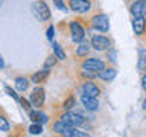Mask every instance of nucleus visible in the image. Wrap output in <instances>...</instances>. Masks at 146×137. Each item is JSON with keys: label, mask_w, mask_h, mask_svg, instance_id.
I'll use <instances>...</instances> for the list:
<instances>
[{"label": "nucleus", "mask_w": 146, "mask_h": 137, "mask_svg": "<svg viewBox=\"0 0 146 137\" xmlns=\"http://www.w3.org/2000/svg\"><path fill=\"white\" fill-rule=\"evenodd\" d=\"M131 14L134 17H145L146 15V0H137L131 5Z\"/></svg>", "instance_id": "obj_11"}, {"label": "nucleus", "mask_w": 146, "mask_h": 137, "mask_svg": "<svg viewBox=\"0 0 146 137\" xmlns=\"http://www.w3.org/2000/svg\"><path fill=\"white\" fill-rule=\"evenodd\" d=\"M68 8L75 12H87L91 8L90 0H68Z\"/></svg>", "instance_id": "obj_7"}, {"label": "nucleus", "mask_w": 146, "mask_h": 137, "mask_svg": "<svg viewBox=\"0 0 146 137\" xmlns=\"http://www.w3.org/2000/svg\"><path fill=\"white\" fill-rule=\"evenodd\" d=\"M0 131H3V132L9 131V122L5 119V116H2V114H0Z\"/></svg>", "instance_id": "obj_22"}, {"label": "nucleus", "mask_w": 146, "mask_h": 137, "mask_svg": "<svg viewBox=\"0 0 146 137\" xmlns=\"http://www.w3.org/2000/svg\"><path fill=\"white\" fill-rule=\"evenodd\" d=\"M88 52H90V44L87 43V41H84L82 40L81 43H79V46H78V50H76V55L78 57H85V55H88Z\"/></svg>", "instance_id": "obj_18"}, {"label": "nucleus", "mask_w": 146, "mask_h": 137, "mask_svg": "<svg viewBox=\"0 0 146 137\" xmlns=\"http://www.w3.org/2000/svg\"><path fill=\"white\" fill-rule=\"evenodd\" d=\"M5 67V59H3V57L0 55V68H3Z\"/></svg>", "instance_id": "obj_32"}, {"label": "nucleus", "mask_w": 146, "mask_h": 137, "mask_svg": "<svg viewBox=\"0 0 146 137\" xmlns=\"http://www.w3.org/2000/svg\"><path fill=\"white\" fill-rule=\"evenodd\" d=\"M5 90H6V93L9 94V96H11V98H14V99H15V100H18V99H20V96H18L17 93H15V91H14L12 88H11V87H5Z\"/></svg>", "instance_id": "obj_27"}, {"label": "nucleus", "mask_w": 146, "mask_h": 137, "mask_svg": "<svg viewBox=\"0 0 146 137\" xmlns=\"http://www.w3.org/2000/svg\"><path fill=\"white\" fill-rule=\"evenodd\" d=\"M81 102H82V105H84V108L88 110V111H94V110L99 108V100H98V98H94V96L82 94L81 96Z\"/></svg>", "instance_id": "obj_9"}, {"label": "nucleus", "mask_w": 146, "mask_h": 137, "mask_svg": "<svg viewBox=\"0 0 146 137\" xmlns=\"http://www.w3.org/2000/svg\"><path fill=\"white\" fill-rule=\"evenodd\" d=\"M29 132H31L32 136L41 134V132H43V126H41V123H35V122H34V125L29 126Z\"/></svg>", "instance_id": "obj_21"}, {"label": "nucleus", "mask_w": 146, "mask_h": 137, "mask_svg": "<svg viewBox=\"0 0 146 137\" xmlns=\"http://www.w3.org/2000/svg\"><path fill=\"white\" fill-rule=\"evenodd\" d=\"M29 119L35 123H46L47 122V116L40 111H29Z\"/></svg>", "instance_id": "obj_16"}, {"label": "nucleus", "mask_w": 146, "mask_h": 137, "mask_svg": "<svg viewBox=\"0 0 146 137\" xmlns=\"http://www.w3.org/2000/svg\"><path fill=\"white\" fill-rule=\"evenodd\" d=\"M2 3H3V0H0V6H2Z\"/></svg>", "instance_id": "obj_34"}, {"label": "nucleus", "mask_w": 146, "mask_h": 137, "mask_svg": "<svg viewBox=\"0 0 146 137\" xmlns=\"http://www.w3.org/2000/svg\"><path fill=\"white\" fill-rule=\"evenodd\" d=\"M90 46H93V49L98 50V52H104V50H108L111 47V41L104 35H94L93 38H91Z\"/></svg>", "instance_id": "obj_4"}, {"label": "nucleus", "mask_w": 146, "mask_h": 137, "mask_svg": "<svg viewBox=\"0 0 146 137\" xmlns=\"http://www.w3.org/2000/svg\"><path fill=\"white\" fill-rule=\"evenodd\" d=\"M81 90H82V94H87V96H94V98H98L99 93H100V88H99V87L94 84V82H91V81H85L84 84H82Z\"/></svg>", "instance_id": "obj_10"}, {"label": "nucleus", "mask_w": 146, "mask_h": 137, "mask_svg": "<svg viewBox=\"0 0 146 137\" xmlns=\"http://www.w3.org/2000/svg\"><path fill=\"white\" fill-rule=\"evenodd\" d=\"M70 128V125H67L66 122H62L61 119L59 120H56L53 123V126H52V131L53 132H56V134H61V136H66V132H67V130Z\"/></svg>", "instance_id": "obj_15"}, {"label": "nucleus", "mask_w": 146, "mask_h": 137, "mask_svg": "<svg viewBox=\"0 0 146 137\" xmlns=\"http://www.w3.org/2000/svg\"><path fill=\"white\" fill-rule=\"evenodd\" d=\"M91 26L99 32H108L110 29V18L107 14H98L91 18Z\"/></svg>", "instance_id": "obj_2"}, {"label": "nucleus", "mask_w": 146, "mask_h": 137, "mask_svg": "<svg viewBox=\"0 0 146 137\" xmlns=\"http://www.w3.org/2000/svg\"><path fill=\"white\" fill-rule=\"evenodd\" d=\"M66 136H67V137H87L88 134H87V132H84V131H79V130H76L75 126H70V128L67 130Z\"/></svg>", "instance_id": "obj_19"}, {"label": "nucleus", "mask_w": 146, "mask_h": 137, "mask_svg": "<svg viewBox=\"0 0 146 137\" xmlns=\"http://www.w3.org/2000/svg\"><path fill=\"white\" fill-rule=\"evenodd\" d=\"M116 75H117V70H116V68H113V67L102 68V70L98 73V76L100 78V79H102V81H107V82L113 81L114 78H116Z\"/></svg>", "instance_id": "obj_14"}, {"label": "nucleus", "mask_w": 146, "mask_h": 137, "mask_svg": "<svg viewBox=\"0 0 146 137\" xmlns=\"http://www.w3.org/2000/svg\"><path fill=\"white\" fill-rule=\"evenodd\" d=\"M61 120L66 122L67 125H70V126H79V125H82V123L85 122V119H84V116H82V114L73 113V111H70V110H68L67 113H64L62 116H61Z\"/></svg>", "instance_id": "obj_3"}, {"label": "nucleus", "mask_w": 146, "mask_h": 137, "mask_svg": "<svg viewBox=\"0 0 146 137\" xmlns=\"http://www.w3.org/2000/svg\"><path fill=\"white\" fill-rule=\"evenodd\" d=\"M139 70H146V57L141 55L139 59Z\"/></svg>", "instance_id": "obj_28"}, {"label": "nucleus", "mask_w": 146, "mask_h": 137, "mask_svg": "<svg viewBox=\"0 0 146 137\" xmlns=\"http://www.w3.org/2000/svg\"><path fill=\"white\" fill-rule=\"evenodd\" d=\"M46 37H47L49 41L53 40V26H52V25H50V26L47 27V31H46Z\"/></svg>", "instance_id": "obj_30"}, {"label": "nucleus", "mask_w": 146, "mask_h": 137, "mask_svg": "<svg viewBox=\"0 0 146 137\" xmlns=\"http://www.w3.org/2000/svg\"><path fill=\"white\" fill-rule=\"evenodd\" d=\"M53 3H55V6H56L58 9H61V11H67V8H66V5H64L62 0H53Z\"/></svg>", "instance_id": "obj_29"}, {"label": "nucleus", "mask_w": 146, "mask_h": 137, "mask_svg": "<svg viewBox=\"0 0 146 137\" xmlns=\"http://www.w3.org/2000/svg\"><path fill=\"white\" fill-rule=\"evenodd\" d=\"M141 87H143V90L146 91V75L141 78Z\"/></svg>", "instance_id": "obj_31"}, {"label": "nucleus", "mask_w": 146, "mask_h": 137, "mask_svg": "<svg viewBox=\"0 0 146 137\" xmlns=\"http://www.w3.org/2000/svg\"><path fill=\"white\" fill-rule=\"evenodd\" d=\"M132 29L135 35H143L146 29V18L145 17H134L132 18Z\"/></svg>", "instance_id": "obj_12"}, {"label": "nucleus", "mask_w": 146, "mask_h": 137, "mask_svg": "<svg viewBox=\"0 0 146 137\" xmlns=\"http://www.w3.org/2000/svg\"><path fill=\"white\" fill-rule=\"evenodd\" d=\"M53 52H55V57H56L58 59H61V61L66 59V53H64V50L61 49V46H59L58 43H53Z\"/></svg>", "instance_id": "obj_20"}, {"label": "nucleus", "mask_w": 146, "mask_h": 137, "mask_svg": "<svg viewBox=\"0 0 146 137\" xmlns=\"http://www.w3.org/2000/svg\"><path fill=\"white\" fill-rule=\"evenodd\" d=\"M49 75H50V68L44 67L43 70H40V72H36L32 75V82H35V84H43V82H46V79L49 78Z\"/></svg>", "instance_id": "obj_13"}, {"label": "nucleus", "mask_w": 146, "mask_h": 137, "mask_svg": "<svg viewBox=\"0 0 146 137\" xmlns=\"http://www.w3.org/2000/svg\"><path fill=\"white\" fill-rule=\"evenodd\" d=\"M70 32H72V40L75 43H81L85 37V31L78 21H72L70 23Z\"/></svg>", "instance_id": "obj_8"}, {"label": "nucleus", "mask_w": 146, "mask_h": 137, "mask_svg": "<svg viewBox=\"0 0 146 137\" xmlns=\"http://www.w3.org/2000/svg\"><path fill=\"white\" fill-rule=\"evenodd\" d=\"M82 68L99 73L102 68H105V63L99 58H88V59H85V61L82 63Z\"/></svg>", "instance_id": "obj_6"}, {"label": "nucleus", "mask_w": 146, "mask_h": 137, "mask_svg": "<svg viewBox=\"0 0 146 137\" xmlns=\"http://www.w3.org/2000/svg\"><path fill=\"white\" fill-rule=\"evenodd\" d=\"M18 102L21 104L23 110H26V111H31V100H27V99H25V98H20V99H18Z\"/></svg>", "instance_id": "obj_25"}, {"label": "nucleus", "mask_w": 146, "mask_h": 137, "mask_svg": "<svg viewBox=\"0 0 146 137\" xmlns=\"http://www.w3.org/2000/svg\"><path fill=\"white\" fill-rule=\"evenodd\" d=\"M29 100H31V104L34 105V107H36V108L43 107V104L46 100L44 88H41V87L34 88V90H32V93H31V96H29Z\"/></svg>", "instance_id": "obj_5"}, {"label": "nucleus", "mask_w": 146, "mask_h": 137, "mask_svg": "<svg viewBox=\"0 0 146 137\" xmlns=\"http://www.w3.org/2000/svg\"><path fill=\"white\" fill-rule=\"evenodd\" d=\"M143 108L146 110V99H145V102H143Z\"/></svg>", "instance_id": "obj_33"}, {"label": "nucleus", "mask_w": 146, "mask_h": 137, "mask_svg": "<svg viewBox=\"0 0 146 137\" xmlns=\"http://www.w3.org/2000/svg\"><path fill=\"white\" fill-rule=\"evenodd\" d=\"M81 76H82V78H87V79H93V78L98 76V73H96V72H91V70H85V68H84V70L81 72Z\"/></svg>", "instance_id": "obj_24"}, {"label": "nucleus", "mask_w": 146, "mask_h": 137, "mask_svg": "<svg viewBox=\"0 0 146 137\" xmlns=\"http://www.w3.org/2000/svg\"><path fill=\"white\" fill-rule=\"evenodd\" d=\"M15 88L18 91H26L27 88H29V81H27L26 78H23V76L15 78Z\"/></svg>", "instance_id": "obj_17"}, {"label": "nucleus", "mask_w": 146, "mask_h": 137, "mask_svg": "<svg viewBox=\"0 0 146 137\" xmlns=\"http://www.w3.org/2000/svg\"><path fill=\"white\" fill-rule=\"evenodd\" d=\"M73 105H75V98H73V96H70V98H68L66 102H64L62 107H64V110H67V111H68V110H72Z\"/></svg>", "instance_id": "obj_26"}, {"label": "nucleus", "mask_w": 146, "mask_h": 137, "mask_svg": "<svg viewBox=\"0 0 146 137\" xmlns=\"http://www.w3.org/2000/svg\"><path fill=\"white\" fill-rule=\"evenodd\" d=\"M32 12L34 15L38 18L40 21H46L50 18V11H49V6L46 5L43 0H36V2L32 3Z\"/></svg>", "instance_id": "obj_1"}, {"label": "nucleus", "mask_w": 146, "mask_h": 137, "mask_svg": "<svg viewBox=\"0 0 146 137\" xmlns=\"http://www.w3.org/2000/svg\"><path fill=\"white\" fill-rule=\"evenodd\" d=\"M56 57H55V55H49L47 57V59H46V63H44V67H47V68H50L52 66H55V64H56Z\"/></svg>", "instance_id": "obj_23"}]
</instances>
